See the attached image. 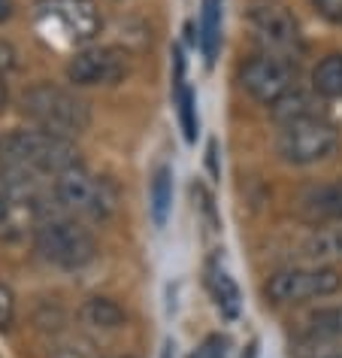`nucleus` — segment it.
I'll return each instance as SVG.
<instances>
[{
	"label": "nucleus",
	"instance_id": "26",
	"mask_svg": "<svg viewBox=\"0 0 342 358\" xmlns=\"http://www.w3.org/2000/svg\"><path fill=\"white\" fill-rule=\"evenodd\" d=\"M6 203H10V201H6V194H0V222L6 219Z\"/></svg>",
	"mask_w": 342,
	"mask_h": 358
},
{
	"label": "nucleus",
	"instance_id": "14",
	"mask_svg": "<svg viewBox=\"0 0 342 358\" xmlns=\"http://www.w3.org/2000/svg\"><path fill=\"white\" fill-rule=\"evenodd\" d=\"M221 49V0H203V19H200V52L206 67L215 64Z\"/></svg>",
	"mask_w": 342,
	"mask_h": 358
},
{
	"label": "nucleus",
	"instance_id": "8",
	"mask_svg": "<svg viewBox=\"0 0 342 358\" xmlns=\"http://www.w3.org/2000/svg\"><path fill=\"white\" fill-rule=\"evenodd\" d=\"M248 24L255 31V40L269 55L288 58L291 52H300V24L278 0H255L248 6Z\"/></svg>",
	"mask_w": 342,
	"mask_h": 358
},
{
	"label": "nucleus",
	"instance_id": "12",
	"mask_svg": "<svg viewBox=\"0 0 342 358\" xmlns=\"http://www.w3.org/2000/svg\"><path fill=\"white\" fill-rule=\"evenodd\" d=\"M173 101H176V110H179V124H182V131H185V140L194 143L197 131H200V122H197V97L185 83L182 52H176V92H173Z\"/></svg>",
	"mask_w": 342,
	"mask_h": 358
},
{
	"label": "nucleus",
	"instance_id": "23",
	"mask_svg": "<svg viewBox=\"0 0 342 358\" xmlns=\"http://www.w3.org/2000/svg\"><path fill=\"white\" fill-rule=\"evenodd\" d=\"M13 13H15V0H0V24L10 22Z\"/></svg>",
	"mask_w": 342,
	"mask_h": 358
},
{
	"label": "nucleus",
	"instance_id": "3",
	"mask_svg": "<svg viewBox=\"0 0 342 358\" xmlns=\"http://www.w3.org/2000/svg\"><path fill=\"white\" fill-rule=\"evenodd\" d=\"M52 198L61 210L73 213V216H85L94 222L110 219L115 207H119V192L110 179L88 173L82 164L64 170L52 179Z\"/></svg>",
	"mask_w": 342,
	"mask_h": 358
},
{
	"label": "nucleus",
	"instance_id": "10",
	"mask_svg": "<svg viewBox=\"0 0 342 358\" xmlns=\"http://www.w3.org/2000/svg\"><path fill=\"white\" fill-rule=\"evenodd\" d=\"M131 73V58L119 46L79 49L67 64V79L73 85H115Z\"/></svg>",
	"mask_w": 342,
	"mask_h": 358
},
{
	"label": "nucleus",
	"instance_id": "13",
	"mask_svg": "<svg viewBox=\"0 0 342 358\" xmlns=\"http://www.w3.org/2000/svg\"><path fill=\"white\" fill-rule=\"evenodd\" d=\"M300 255L312 264H330L342 262V228H327V231H312L303 240Z\"/></svg>",
	"mask_w": 342,
	"mask_h": 358
},
{
	"label": "nucleus",
	"instance_id": "4",
	"mask_svg": "<svg viewBox=\"0 0 342 358\" xmlns=\"http://www.w3.org/2000/svg\"><path fill=\"white\" fill-rule=\"evenodd\" d=\"M34 246L49 264L61 267V271H82L97 258V243L91 231L67 216L43 219L37 225V234H34Z\"/></svg>",
	"mask_w": 342,
	"mask_h": 358
},
{
	"label": "nucleus",
	"instance_id": "17",
	"mask_svg": "<svg viewBox=\"0 0 342 358\" xmlns=\"http://www.w3.org/2000/svg\"><path fill=\"white\" fill-rule=\"evenodd\" d=\"M82 319L88 322V325L103 328V331H115L128 322L124 310L112 298H88L85 307H82Z\"/></svg>",
	"mask_w": 342,
	"mask_h": 358
},
{
	"label": "nucleus",
	"instance_id": "29",
	"mask_svg": "<svg viewBox=\"0 0 342 358\" xmlns=\"http://www.w3.org/2000/svg\"><path fill=\"white\" fill-rule=\"evenodd\" d=\"M324 358H342V355H324Z\"/></svg>",
	"mask_w": 342,
	"mask_h": 358
},
{
	"label": "nucleus",
	"instance_id": "20",
	"mask_svg": "<svg viewBox=\"0 0 342 358\" xmlns=\"http://www.w3.org/2000/svg\"><path fill=\"white\" fill-rule=\"evenodd\" d=\"M191 358H228V337L209 334L200 346L191 352Z\"/></svg>",
	"mask_w": 342,
	"mask_h": 358
},
{
	"label": "nucleus",
	"instance_id": "18",
	"mask_svg": "<svg viewBox=\"0 0 342 358\" xmlns=\"http://www.w3.org/2000/svg\"><path fill=\"white\" fill-rule=\"evenodd\" d=\"M209 289H212L215 307L221 310V316L237 319L239 307H242V298H239V285L233 282V276L224 273V271H212L209 273Z\"/></svg>",
	"mask_w": 342,
	"mask_h": 358
},
{
	"label": "nucleus",
	"instance_id": "27",
	"mask_svg": "<svg viewBox=\"0 0 342 358\" xmlns=\"http://www.w3.org/2000/svg\"><path fill=\"white\" fill-rule=\"evenodd\" d=\"M170 355H173V343L167 340V346H164V358H170Z\"/></svg>",
	"mask_w": 342,
	"mask_h": 358
},
{
	"label": "nucleus",
	"instance_id": "22",
	"mask_svg": "<svg viewBox=\"0 0 342 358\" xmlns=\"http://www.w3.org/2000/svg\"><path fill=\"white\" fill-rule=\"evenodd\" d=\"M318 10L321 19H327L330 24H342V0H309Z\"/></svg>",
	"mask_w": 342,
	"mask_h": 358
},
{
	"label": "nucleus",
	"instance_id": "7",
	"mask_svg": "<svg viewBox=\"0 0 342 358\" xmlns=\"http://www.w3.org/2000/svg\"><path fill=\"white\" fill-rule=\"evenodd\" d=\"M342 289V276L336 267L312 264V267H288L267 280L264 294L273 303H300L312 298H327Z\"/></svg>",
	"mask_w": 342,
	"mask_h": 358
},
{
	"label": "nucleus",
	"instance_id": "11",
	"mask_svg": "<svg viewBox=\"0 0 342 358\" xmlns=\"http://www.w3.org/2000/svg\"><path fill=\"white\" fill-rule=\"evenodd\" d=\"M173 213V170L161 164L149 185V219L155 228H164Z\"/></svg>",
	"mask_w": 342,
	"mask_h": 358
},
{
	"label": "nucleus",
	"instance_id": "15",
	"mask_svg": "<svg viewBox=\"0 0 342 358\" xmlns=\"http://www.w3.org/2000/svg\"><path fill=\"white\" fill-rule=\"evenodd\" d=\"M312 88L324 101H339L342 97V55L339 52L318 61V67L312 70Z\"/></svg>",
	"mask_w": 342,
	"mask_h": 358
},
{
	"label": "nucleus",
	"instance_id": "28",
	"mask_svg": "<svg viewBox=\"0 0 342 358\" xmlns=\"http://www.w3.org/2000/svg\"><path fill=\"white\" fill-rule=\"evenodd\" d=\"M115 358H133V355H115Z\"/></svg>",
	"mask_w": 342,
	"mask_h": 358
},
{
	"label": "nucleus",
	"instance_id": "9",
	"mask_svg": "<svg viewBox=\"0 0 342 358\" xmlns=\"http://www.w3.org/2000/svg\"><path fill=\"white\" fill-rule=\"evenodd\" d=\"M294 83H297V67L291 64V58L269 55V52L248 58L239 70V85L255 101L269 103V106L276 101H282L288 92H294Z\"/></svg>",
	"mask_w": 342,
	"mask_h": 358
},
{
	"label": "nucleus",
	"instance_id": "25",
	"mask_svg": "<svg viewBox=\"0 0 342 358\" xmlns=\"http://www.w3.org/2000/svg\"><path fill=\"white\" fill-rule=\"evenodd\" d=\"M209 170H212V176H218V164H215V143L209 146Z\"/></svg>",
	"mask_w": 342,
	"mask_h": 358
},
{
	"label": "nucleus",
	"instance_id": "6",
	"mask_svg": "<svg viewBox=\"0 0 342 358\" xmlns=\"http://www.w3.org/2000/svg\"><path fill=\"white\" fill-rule=\"evenodd\" d=\"M37 19L58 46H85L103 28V19L91 0H43Z\"/></svg>",
	"mask_w": 342,
	"mask_h": 358
},
{
	"label": "nucleus",
	"instance_id": "5",
	"mask_svg": "<svg viewBox=\"0 0 342 358\" xmlns=\"http://www.w3.org/2000/svg\"><path fill=\"white\" fill-rule=\"evenodd\" d=\"M339 146V131L336 124L324 115H309V119H297L282 124L276 137V152L278 158L288 164L306 167L315 161H324L333 155V149Z\"/></svg>",
	"mask_w": 342,
	"mask_h": 358
},
{
	"label": "nucleus",
	"instance_id": "21",
	"mask_svg": "<svg viewBox=\"0 0 342 358\" xmlns=\"http://www.w3.org/2000/svg\"><path fill=\"white\" fill-rule=\"evenodd\" d=\"M13 319H15V298H13V292L0 282V331H10Z\"/></svg>",
	"mask_w": 342,
	"mask_h": 358
},
{
	"label": "nucleus",
	"instance_id": "2",
	"mask_svg": "<svg viewBox=\"0 0 342 358\" xmlns=\"http://www.w3.org/2000/svg\"><path fill=\"white\" fill-rule=\"evenodd\" d=\"M19 106L28 122H34L37 128L49 131V134L67 137V140L85 134L88 124H91V110H88V103L82 97H76L73 92H67V88H61V85H52V83L31 85L28 92L22 94Z\"/></svg>",
	"mask_w": 342,
	"mask_h": 358
},
{
	"label": "nucleus",
	"instance_id": "1",
	"mask_svg": "<svg viewBox=\"0 0 342 358\" xmlns=\"http://www.w3.org/2000/svg\"><path fill=\"white\" fill-rule=\"evenodd\" d=\"M0 164L24 167L43 176H58L79 164V149L73 140L49 134L43 128H22L0 137Z\"/></svg>",
	"mask_w": 342,
	"mask_h": 358
},
{
	"label": "nucleus",
	"instance_id": "16",
	"mask_svg": "<svg viewBox=\"0 0 342 358\" xmlns=\"http://www.w3.org/2000/svg\"><path fill=\"white\" fill-rule=\"evenodd\" d=\"M306 207L315 219H336L342 222V179L327 185H318L315 192H309L306 198Z\"/></svg>",
	"mask_w": 342,
	"mask_h": 358
},
{
	"label": "nucleus",
	"instance_id": "19",
	"mask_svg": "<svg viewBox=\"0 0 342 358\" xmlns=\"http://www.w3.org/2000/svg\"><path fill=\"white\" fill-rule=\"evenodd\" d=\"M309 115H321L318 110H315V101L309 94H303V92H288L282 101H276L273 103V119L276 122H282V124H288V122H297V119H309Z\"/></svg>",
	"mask_w": 342,
	"mask_h": 358
},
{
	"label": "nucleus",
	"instance_id": "24",
	"mask_svg": "<svg viewBox=\"0 0 342 358\" xmlns=\"http://www.w3.org/2000/svg\"><path fill=\"white\" fill-rule=\"evenodd\" d=\"M6 97H10V92H6L3 76H0V113H3V106H6Z\"/></svg>",
	"mask_w": 342,
	"mask_h": 358
}]
</instances>
